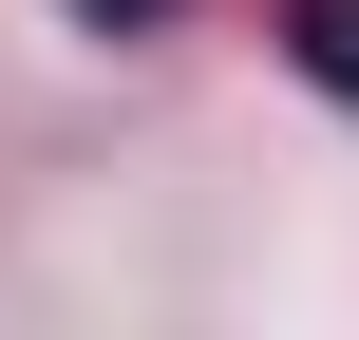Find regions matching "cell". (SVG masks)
<instances>
[{
  "instance_id": "1",
  "label": "cell",
  "mask_w": 359,
  "mask_h": 340,
  "mask_svg": "<svg viewBox=\"0 0 359 340\" xmlns=\"http://www.w3.org/2000/svg\"><path fill=\"white\" fill-rule=\"evenodd\" d=\"M284 38H303V76L359 114V0H284Z\"/></svg>"
},
{
  "instance_id": "2",
  "label": "cell",
  "mask_w": 359,
  "mask_h": 340,
  "mask_svg": "<svg viewBox=\"0 0 359 340\" xmlns=\"http://www.w3.org/2000/svg\"><path fill=\"white\" fill-rule=\"evenodd\" d=\"M95 19H151V0H95Z\"/></svg>"
}]
</instances>
